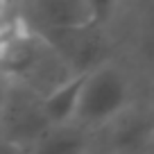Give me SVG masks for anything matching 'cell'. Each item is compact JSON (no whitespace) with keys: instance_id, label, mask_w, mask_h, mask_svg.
Returning <instances> with one entry per match:
<instances>
[{"instance_id":"cell-11","label":"cell","mask_w":154,"mask_h":154,"mask_svg":"<svg viewBox=\"0 0 154 154\" xmlns=\"http://www.w3.org/2000/svg\"><path fill=\"white\" fill-rule=\"evenodd\" d=\"M145 152L154 154V129H152V134H149V140H147V145H145Z\"/></svg>"},{"instance_id":"cell-9","label":"cell","mask_w":154,"mask_h":154,"mask_svg":"<svg viewBox=\"0 0 154 154\" xmlns=\"http://www.w3.org/2000/svg\"><path fill=\"white\" fill-rule=\"evenodd\" d=\"M9 77L2 72L0 68V118H2V111H5V102H7V95H9Z\"/></svg>"},{"instance_id":"cell-4","label":"cell","mask_w":154,"mask_h":154,"mask_svg":"<svg viewBox=\"0 0 154 154\" xmlns=\"http://www.w3.org/2000/svg\"><path fill=\"white\" fill-rule=\"evenodd\" d=\"M154 129V109L138 100L134 106L93 131L95 152H145Z\"/></svg>"},{"instance_id":"cell-7","label":"cell","mask_w":154,"mask_h":154,"mask_svg":"<svg viewBox=\"0 0 154 154\" xmlns=\"http://www.w3.org/2000/svg\"><path fill=\"white\" fill-rule=\"evenodd\" d=\"M84 72H75V75L66 77L61 84L50 88L43 95V113L48 118L50 125H66L72 122L77 111V102H79V91H82Z\"/></svg>"},{"instance_id":"cell-3","label":"cell","mask_w":154,"mask_h":154,"mask_svg":"<svg viewBox=\"0 0 154 154\" xmlns=\"http://www.w3.org/2000/svg\"><path fill=\"white\" fill-rule=\"evenodd\" d=\"M48 127L50 122L43 113V95L11 82L0 118V147L29 152Z\"/></svg>"},{"instance_id":"cell-5","label":"cell","mask_w":154,"mask_h":154,"mask_svg":"<svg viewBox=\"0 0 154 154\" xmlns=\"http://www.w3.org/2000/svg\"><path fill=\"white\" fill-rule=\"evenodd\" d=\"M14 7L36 32L70 29L93 23L86 0H14Z\"/></svg>"},{"instance_id":"cell-1","label":"cell","mask_w":154,"mask_h":154,"mask_svg":"<svg viewBox=\"0 0 154 154\" xmlns=\"http://www.w3.org/2000/svg\"><path fill=\"white\" fill-rule=\"evenodd\" d=\"M140 100V82L120 57L102 59L84 72L79 102L72 122L97 131Z\"/></svg>"},{"instance_id":"cell-10","label":"cell","mask_w":154,"mask_h":154,"mask_svg":"<svg viewBox=\"0 0 154 154\" xmlns=\"http://www.w3.org/2000/svg\"><path fill=\"white\" fill-rule=\"evenodd\" d=\"M140 100L154 109V79H149V82H145L140 86Z\"/></svg>"},{"instance_id":"cell-8","label":"cell","mask_w":154,"mask_h":154,"mask_svg":"<svg viewBox=\"0 0 154 154\" xmlns=\"http://www.w3.org/2000/svg\"><path fill=\"white\" fill-rule=\"evenodd\" d=\"M86 5H88L93 23L109 27V23L113 20V16L118 14V9H120L122 0H86Z\"/></svg>"},{"instance_id":"cell-6","label":"cell","mask_w":154,"mask_h":154,"mask_svg":"<svg viewBox=\"0 0 154 154\" xmlns=\"http://www.w3.org/2000/svg\"><path fill=\"white\" fill-rule=\"evenodd\" d=\"M29 152H57V154H82V152H95V136L93 131L66 122V125H50L38 140L32 145Z\"/></svg>"},{"instance_id":"cell-2","label":"cell","mask_w":154,"mask_h":154,"mask_svg":"<svg viewBox=\"0 0 154 154\" xmlns=\"http://www.w3.org/2000/svg\"><path fill=\"white\" fill-rule=\"evenodd\" d=\"M109 32L113 54L131 68L140 86L154 79V0H122Z\"/></svg>"}]
</instances>
